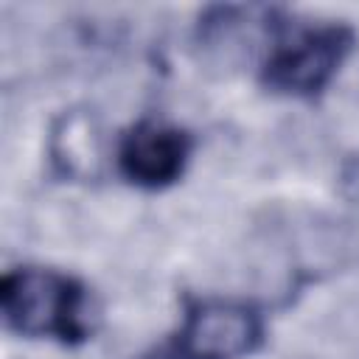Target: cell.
Listing matches in <instances>:
<instances>
[{
    "label": "cell",
    "instance_id": "cell-4",
    "mask_svg": "<svg viewBox=\"0 0 359 359\" xmlns=\"http://www.w3.org/2000/svg\"><path fill=\"white\" fill-rule=\"evenodd\" d=\"M191 151L194 140L185 129L160 121H140L121 137L118 171L132 185L157 191L185 174Z\"/></svg>",
    "mask_w": 359,
    "mask_h": 359
},
{
    "label": "cell",
    "instance_id": "cell-3",
    "mask_svg": "<svg viewBox=\"0 0 359 359\" xmlns=\"http://www.w3.org/2000/svg\"><path fill=\"white\" fill-rule=\"evenodd\" d=\"M264 339L261 314L236 300H199L188 306L168 359H247Z\"/></svg>",
    "mask_w": 359,
    "mask_h": 359
},
{
    "label": "cell",
    "instance_id": "cell-1",
    "mask_svg": "<svg viewBox=\"0 0 359 359\" xmlns=\"http://www.w3.org/2000/svg\"><path fill=\"white\" fill-rule=\"evenodd\" d=\"M0 309L6 325L28 339H56L65 345L90 337L84 286L56 269L20 266L3 275Z\"/></svg>",
    "mask_w": 359,
    "mask_h": 359
},
{
    "label": "cell",
    "instance_id": "cell-2",
    "mask_svg": "<svg viewBox=\"0 0 359 359\" xmlns=\"http://www.w3.org/2000/svg\"><path fill=\"white\" fill-rule=\"evenodd\" d=\"M353 42L356 34L342 22L306 28L269 53L261 67V81L278 95L314 98L331 84Z\"/></svg>",
    "mask_w": 359,
    "mask_h": 359
}]
</instances>
